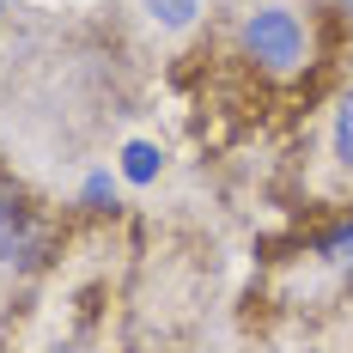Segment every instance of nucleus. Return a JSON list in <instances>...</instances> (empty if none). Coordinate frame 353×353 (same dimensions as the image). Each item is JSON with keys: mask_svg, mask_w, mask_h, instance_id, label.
I'll return each mask as SVG.
<instances>
[{"mask_svg": "<svg viewBox=\"0 0 353 353\" xmlns=\"http://www.w3.org/2000/svg\"><path fill=\"white\" fill-rule=\"evenodd\" d=\"M238 61L262 73V79H299V73H311L317 61V31H311V19L299 12V6H286V0H262V6H250L244 19H238Z\"/></svg>", "mask_w": 353, "mask_h": 353, "instance_id": "obj_1", "label": "nucleus"}, {"mask_svg": "<svg viewBox=\"0 0 353 353\" xmlns=\"http://www.w3.org/2000/svg\"><path fill=\"white\" fill-rule=\"evenodd\" d=\"M55 250V225L37 208V195L0 165V274H31Z\"/></svg>", "mask_w": 353, "mask_h": 353, "instance_id": "obj_2", "label": "nucleus"}, {"mask_svg": "<svg viewBox=\"0 0 353 353\" xmlns=\"http://www.w3.org/2000/svg\"><path fill=\"white\" fill-rule=\"evenodd\" d=\"M311 256H317L323 268H335V274L353 281V213H335V219L323 225L317 238H311Z\"/></svg>", "mask_w": 353, "mask_h": 353, "instance_id": "obj_3", "label": "nucleus"}, {"mask_svg": "<svg viewBox=\"0 0 353 353\" xmlns=\"http://www.w3.org/2000/svg\"><path fill=\"white\" fill-rule=\"evenodd\" d=\"M159 171H165V146L159 141H128L122 146V165H116L122 183H159Z\"/></svg>", "mask_w": 353, "mask_h": 353, "instance_id": "obj_4", "label": "nucleus"}, {"mask_svg": "<svg viewBox=\"0 0 353 353\" xmlns=\"http://www.w3.org/2000/svg\"><path fill=\"white\" fill-rule=\"evenodd\" d=\"M329 152H335L341 171H353V85L335 98V116H329Z\"/></svg>", "mask_w": 353, "mask_h": 353, "instance_id": "obj_5", "label": "nucleus"}, {"mask_svg": "<svg viewBox=\"0 0 353 353\" xmlns=\"http://www.w3.org/2000/svg\"><path fill=\"white\" fill-rule=\"evenodd\" d=\"M116 201H122V176L116 171H92L79 183V208L85 213H116Z\"/></svg>", "mask_w": 353, "mask_h": 353, "instance_id": "obj_6", "label": "nucleus"}, {"mask_svg": "<svg viewBox=\"0 0 353 353\" xmlns=\"http://www.w3.org/2000/svg\"><path fill=\"white\" fill-rule=\"evenodd\" d=\"M146 12L159 19V25H171V31H183L195 12H201V0H146Z\"/></svg>", "mask_w": 353, "mask_h": 353, "instance_id": "obj_7", "label": "nucleus"}, {"mask_svg": "<svg viewBox=\"0 0 353 353\" xmlns=\"http://www.w3.org/2000/svg\"><path fill=\"white\" fill-rule=\"evenodd\" d=\"M335 6H341V19H347V25H353V0H335Z\"/></svg>", "mask_w": 353, "mask_h": 353, "instance_id": "obj_8", "label": "nucleus"}, {"mask_svg": "<svg viewBox=\"0 0 353 353\" xmlns=\"http://www.w3.org/2000/svg\"><path fill=\"white\" fill-rule=\"evenodd\" d=\"M0 25H6V0H0Z\"/></svg>", "mask_w": 353, "mask_h": 353, "instance_id": "obj_9", "label": "nucleus"}]
</instances>
